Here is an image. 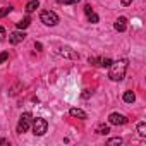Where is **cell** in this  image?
<instances>
[{"instance_id":"17","label":"cell","mask_w":146,"mask_h":146,"mask_svg":"<svg viewBox=\"0 0 146 146\" xmlns=\"http://www.w3.org/2000/svg\"><path fill=\"white\" fill-rule=\"evenodd\" d=\"M9 12H12V7H4V9H0V19L5 17Z\"/></svg>"},{"instance_id":"3","label":"cell","mask_w":146,"mask_h":146,"mask_svg":"<svg viewBox=\"0 0 146 146\" xmlns=\"http://www.w3.org/2000/svg\"><path fill=\"white\" fill-rule=\"evenodd\" d=\"M40 19L45 26H57L58 24V16L53 11H41Z\"/></svg>"},{"instance_id":"10","label":"cell","mask_w":146,"mask_h":146,"mask_svg":"<svg viewBox=\"0 0 146 146\" xmlns=\"http://www.w3.org/2000/svg\"><path fill=\"white\" fill-rule=\"evenodd\" d=\"M38 7H40V2H38V0H29V2L26 4V12L31 14V12H35Z\"/></svg>"},{"instance_id":"8","label":"cell","mask_w":146,"mask_h":146,"mask_svg":"<svg viewBox=\"0 0 146 146\" xmlns=\"http://www.w3.org/2000/svg\"><path fill=\"white\" fill-rule=\"evenodd\" d=\"M113 28L119 31V33H124L125 29H127V17H119L117 21H115V24H113Z\"/></svg>"},{"instance_id":"21","label":"cell","mask_w":146,"mask_h":146,"mask_svg":"<svg viewBox=\"0 0 146 146\" xmlns=\"http://www.w3.org/2000/svg\"><path fill=\"white\" fill-rule=\"evenodd\" d=\"M84 12H86V16H90V14L93 12V9H91V5H90V4H86V5H84Z\"/></svg>"},{"instance_id":"1","label":"cell","mask_w":146,"mask_h":146,"mask_svg":"<svg viewBox=\"0 0 146 146\" xmlns=\"http://www.w3.org/2000/svg\"><path fill=\"white\" fill-rule=\"evenodd\" d=\"M127 65H129V60H127V58L112 62V64H110V70H108V78H110L112 81H122V79L125 78Z\"/></svg>"},{"instance_id":"12","label":"cell","mask_w":146,"mask_h":146,"mask_svg":"<svg viewBox=\"0 0 146 146\" xmlns=\"http://www.w3.org/2000/svg\"><path fill=\"white\" fill-rule=\"evenodd\" d=\"M134 100H136V95L132 91H125L124 93V102L125 103H134Z\"/></svg>"},{"instance_id":"9","label":"cell","mask_w":146,"mask_h":146,"mask_svg":"<svg viewBox=\"0 0 146 146\" xmlns=\"http://www.w3.org/2000/svg\"><path fill=\"white\" fill-rule=\"evenodd\" d=\"M69 113H70V117H76V119H81V120L88 119L86 112H84V110H81V108H76V107H72V108L69 110Z\"/></svg>"},{"instance_id":"24","label":"cell","mask_w":146,"mask_h":146,"mask_svg":"<svg viewBox=\"0 0 146 146\" xmlns=\"http://www.w3.org/2000/svg\"><path fill=\"white\" fill-rule=\"evenodd\" d=\"M35 48H36V50L40 52V50H41V43H35Z\"/></svg>"},{"instance_id":"5","label":"cell","mask_w":146,"mask_h":146,"mask_svg":"<svg viewBox=\"0 0 146 146\" xmlns=\"http://www.w3.org/2000/svg\"><path fill=\"white\" fill-rule=\"evenodd\" d=\"M108 122H110L112 125H124V124H127V117L122 115V113L113 112V113L108 115Z\"/></svg>"},{"instance_id":"14","label":"cell","mask_w":146,"mask_h":146,"mask_svg":"<svg viewBox=\"0 0 146 146\" xmlns=\"http://www.w3.org/2000/svg\"><path fill=\"white\" fill-rule=\"evenodd\" d=\"M137 134H139L141 137L146 136V124H144V122H139V124H137Z\"/></svg>"},{"instance_id":"18","label":"cell","mask_w":146,"mask_h":146,"mask_svg":"<svg viewBox=\"0 0 146 146\" xmlns=\"http://www.w3.org/2000/svg\"><path fill=\"white\" fill-rule=\"evenodd\" d=\"M60 4H64V5H72V4H78L79 0H58Z\"/></svg>"},{"instance_id":"23","label":"cell","mask_w":146,"mask_h":146,"mask_svg":"<svg viewBox=\"0 0 146 146\" xmlns=\"http://www.w3.org/2000/svg\"><path fill=\"white\" fill-rule=\"evenodd\" d=\"M120 2H122V5H124V7H127V5H131V4H132V0H120Z\"/></svg>"},{"instance_id":"7","label":"cell","mask_w":146,"mask_h":146,"mask_svg":"<svg viewBox=\"0 0 146 146\" xmlns=\"http://www.w3.org/2000/svg\"><path fill=\"white\" fill-rule=\"evenodd\" d=\"M57 53L62 55V57H67V58H78V53L72 50L70 46H58Z\"/></svg>"},{"instance_id":"13","label":"cell","mask_w":146,"mask_h":146,"mask_svg":"<svg viewBox=\"0 0 146 146\" xmlns=\"http://www.w3.org/2000/svg\"><path fill=\"white\" fill-rule=\"evenodd\" d=\"M108 132H110V127H108V125H105V124H100V125L96 127V134L105 136V134H108Z\"/></svg>"},{"instance_id":"20","label":"cell","mask_w":146,"mask_h":146,"mask_svg":"<svg viewBox=\"0 0 146 146\" xmlns=\"http://www.w3.org/2000/svg\"><path fill=\"white\" fill-rule=\"evenodd\" d=\"M91 95H93V91H90V90H84V91H83V93H81V96H83V98H84V100H86V98H90V96H91Z\"/></svg>"},{"instance_id":"15","label":"cell","mask_w":146,"mask_h":146,"mask_svg":"<svg viewBox=\"0 0 146 146\" xmlns=\"http://www.w3.org/2000/svg\"><path fill=\"white\" fill-rule=\"evenodd\" d=\"M98 19H100V17H98V16H96L95 12H91V14L88 16V21H90L91 24H96V23H98Z\"/></svg>"},{"instance_id":"2","label":"cell","mask_w":146,"mask_h":146,"mask_svg":"<svg viewBox=\"0 0 146 146\" xmlns=\"http://www.w3.org/2000/svg\"><path fill=\"white\" fill-rule=\"evenodd\" d=\"M33 125V134L35 136H43L45 132H46V129H48V122L45 120V119H41V117H36V119H33V122H31Z\"/></svg>"},{"instance_id":"19","label":"cell","mask_w":146,"mask_h":146,"mask_svg":"<svg viewBox=\"0 0 146 146\" xmlns=\"http://www.w3.org/2000/svg\"><path fill=\"white\" fill-rule=\"evenodd\" d=\"M7 58H9V53H7V52H2V53H0V64H4Z\"/></svg>"},{"instance_id":"16","label":"cell","mask_w":146,"mask_h":146,"mask_svg":"<svg viewBox=\"0 0 146 146\" xmlns=\"http://www.w3.org/2000/svg\"><path fill=\"white\" fill-rule=\"evenodd\" d=\"M107 144H108V146H112V144H122V139H120V137H112V139L107 141Z\"/></svg>"},{"instance_id":"22","label":"cell","mask_w":146,"mask_h":146,"mask_svg":"<svg viewBox=\"0 0 146 146\" xmlns=\"http://www.w3.org/2000/svg\"><path fill=\"white\" fill-rule=\"evenodd\" d=\"M4 36H5V28H4V26H0V41L4 40Z\"/></svg>"},{"instance_id":"4","label":"cell","mask_w":146,"mask_h":146,"mask_svg":"<svg viewBox=\"0 0 146 146\" xmlns=\"http://www.w3.org/2000/svg\"><path fill=\"white\" fill-rule=\"evenodd\" d=\"M31 122H33V115H31L29 112H24V113L19 117V122H17V132H19V134L26 132V131L31 127Z\"/></svg>"},{"instance_id":"11","label":"cell","mask_w":146,"mask_h":146,"mask_svg":"<svg viewBox=\"0 0 146 146\" xmlns=\"http://www.w3.org/2000/svg\"><path fill=\"white\" fill-rule=\"evenodd\" d=\"M29 24H31V17H29V16H26L24 19H21V21L17 23V29H26Z\"/></svg>"},{"instance_id":"6","label":"cell","mask_w":146,"mask_h":146,"mask_svg":"<svg viewBox=\"0 0 146 146\" xmlns=\"http://www.w3.org/2000/svg\"><path fill=\"white\" fill-rule=\"evenodd\" d=\"M24 38H26V33H24L23 29L14 31V33L9 35V41H11L12 45H17V43H21V41H24Z\"/></svg>"}]
</instances>
